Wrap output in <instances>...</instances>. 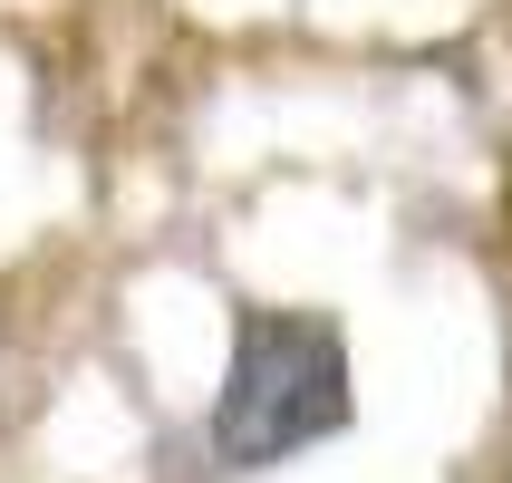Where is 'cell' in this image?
Here are the masks:
<instances>
[{
  "label": "cell",
  "mask_w": 512,
  "mask_h": 483,
  "mask_svg": "<svg viewBox=\"0 0 512 483\" xmlns=\"http://www.w3.org/2000/svg\"><path fill=\"white\" fill-rule=\"evenodd\" d=\"M358 416V368H348V329L319 310H232V358L203 416V445L223 474H281L310 445L348 435Z\"/></svg>",
  "instance_id": "1"
}]
</instances>
